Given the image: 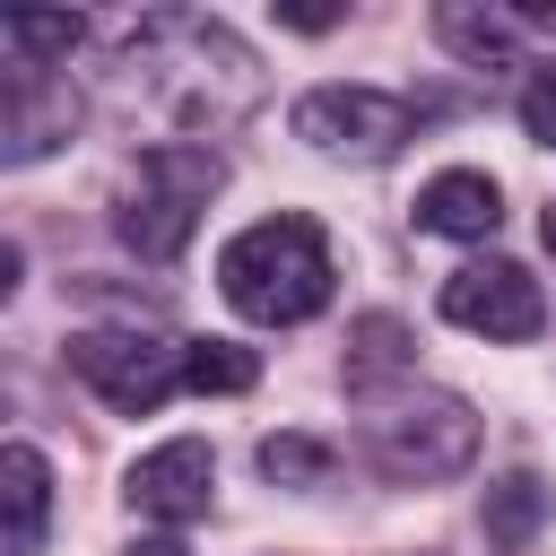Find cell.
Instances as JSON below:
<instances>
[{
    "label": "cell",
    "instance_id": "1",
    "mask_svg": "<svg viewBox=\"0 0 556 556\" xmlns=\"http://www.w3.org/2000/svg\"><path fill=\"white\" fill-rule=\"evenodd\" d=\"M330 278H339V269H330V235H321L304 208H278V217L226 235V252H217V295H226L243 321H261V330L313 321V313L330 304Z\"/></svg>",
    "mask_w": 556,
    "mask_h": 556
},
{
    "label": "cell",
    "instance_id": "2",
    "mask_svg": "<svg viewBox=\"0 0 556 556\" xmlns=\"http://www.w3.org/2000/svg\"><path fill=\"white\" fill-rule=\"evenodd\" d=\"M217 182H226V156H217V148H191V139L139 148V191H130V208H122V243H130L139 261H174V252L191 243L200 208L217 200Z\"/></svg>",
    "mask_w": 556,
    "mask_h": 556
},
{
    "label": "cell",
    "instance_id": "3",
    "mask_svg": "<svg viewBox=\"0 0 556 556\" xmlns=\"http://www.w3.org/2000/svg\"><path fill=\"white\" fill-rule=\"evenodd\" d=\"M287 122H295V139H304V148L348 156V165H382V156H400V139H408V104H400V96H382V87H348V78L304 87Z\"/></svg>",
    "mask_w": 556,
    "mask_h": 556
},
{
    "label": "cell",
    "instance_id": "4",
    "mask_svg": "<svg viewBox=\"0 0 556 556\" xmlns=\"http://www.w3.org/2000/svg\"><path fill=\"white\" fill-rule=\"evenodd\" d=\"M70 374H78L104 408L148 417V408H165V391L182 382V348L156 339V330H78V339H70Z\"/></svg>",
    "mask_w": 556,
    "mask_h": 556
},
{
    "label": "cell",
    "instance_id": "5",
    "mask_svg": "<svg viewBox=\"0 0 556 556\" xmlns=\"http://www.w3.org/2000/svg\"><path fill=\"white\" fill-rule=\"evenodd\" d=\"M469 452H478V417L452 391H426V400L374 417V460L391 478H452V469H469Z\"/></svg>",
    "mask_w": 556,
    "mask_h": 556
},
{
    "label": "cell",
    "instance_id": "6",
    "mask_svg": "<svg viewBox=\"0 0 556 556\" xmlns=\"http://www.w3.org/2000/svg\"><path fill=\"white\" fill-rule=\"evenodd\" d=\"M443 321L452 330H478V339H539L547 330V295L521 261H469L443 278Z\"/></svg>",
    "mask_w": 556,
    "mask_h": 556
},
{
    "label": "cell",
    "instance_id": "7",
    "mask_svg": "<svg viewBox=\"0 0 556 556\" xmlns=\"http://www.w3.org/2000/svg\"><path fill=\"white\" fill-rule=\"evenodd\" d=\"M122 495H130L148 521H200V513H208V495H217V460H208V443H200V434H174V443H156V452H139V460H130Z\"/></svg>",
    "mask_w": 556,
    "mask_h": 556
},
{
    "label": "cell",
    "instance_id": "8",
    "mask_svg": "<svg viewBox=\"0 0 556 556\" xmlns=\"http://www.w3.org/2000/svg\"><path fill=\"white\" fill-rule=\"evenodd\" d=\"M417 226H426V235H452V243H486V235L504 226V191H495V174H478V165H443V174L417 191Z\"/></svg>",
    "mask_w": 556,
    "mask_h": 556
},
{
    "label": "cell",
    "instance_id": "9",
    "mask_svg": "<svg viewBox=\"0 0 556 556\" xmlns=\"http://www.w3.org/2000/svg\"><path fill=\"white\" fill-rule=\"evenodd\" d=\"M43 521H52V460L35 443H9L0 452V539H9V556H35Z\"/></svg>",
    "mask_w": 556,
    "mask_h": 556
},
{
    "label": "cell",
    "instance_id": "10",
    "mask_svg": "<svg viewBox=\"0 0 556 556\" xmlns=\"http://www.w3.org/2000/svg\"><path fill=\"white\" fill-rule=\"evenodd\" d=\"M539 521H547V478L539 469H513V478L486 486V539L495 547H530Z\"/></svg>",
    "mask_w": 556,
    "mask_h": 556
},
{
    "label": "cell",
    "instance_id": "11",
    "mask_svg": "<svg viewBox=\"0 0 556 556\" xmlns=\"http://www.w3.org/2000/svg\"><path fill=\"white\" fill-rule=\"evenodd\" d=\"M0 35L26 52V78H35L43 61H70V52L87 43V17H78V9H9Z\"/></svg>",
    "mask_w": 556,
    "mask_h": 556
},
{
    "label": "cell",
    "instance_id": "12",
    "mask_svg": "<svg viewBox=\"0 0 556 556\" xmlns=\"http://www.w3.org/2000/svg\"><path fill=\"white\" fill-rule=\"evenodd\" d=\"M434 35L460 52V61H513L521 52V17H504V9H434Z\"/></svg>",
    "mask_w": 556,
    "mask_h": 556
},
{
    "label": "cell",
    "instance_id": "13",
    "mask_svg": "<svg viewBox=\"0 0 556 556\" xmlns=\"http://www.w3.org/2000/svg\"><path fill=\"white\" fill-rule=\"evenodd\" d=\"M182 382H191L200 400H235V391L261 382V356L235 348V339H191V348H182Z\"/></svg>",
    "mask_w": 556,
    "mask_h": 556
},
{
    "label": "cell",
    "instance_id": "14",
    "mask_svg": "<svg viewBox=\"0 0 556 556\" xmlns=\"http://www.w3.org/2000/svg\"><path fill=\"white\" fill-rule=\"evenodd\" d=\"M348 348H356V356H348V382H356V391H365V382H382V374H400V365H408V330H400V321H391V313H365V321H356V330H348Z\"/></svg>",
    "mask_w": 556,
    "mask_h": 556
},
{
    "label": "cell",
    "instance_id": "15",
    "mask_svg": "<svg viewBox=\"0 0 556 556\" xmlns=\"http://www.w3.org/2000/svg\"><path fill=\"white\" fill-rule=\"evenodd\" d=\"M70 122H78V104H35V96L17 87V96H9V156H17V165H26V156H43Z\"/></svg>",
    "mask_w": 556,
    "mask_h": 556
},
{
    "label": "cell",
    "instance_id": "16",
    "mask_svg": "<svg viewBox=\"0 0 556 556\" xmlns=\"http://www.w3.org/2000/svg\"><path fill=\"white\" fill-rule=\"evenodd\" d=\"M261 469H269L278 486H321V478H330V443H313V434H269V443H261Z\"/></svg>",
    "mask_w": 556,
    "mask_h": 556
},
{
    "label": "cell",
    "instance_id": "17",
    "mask_svg": "<svg viewBox=\"0 0 556 556\" xmlns=\"http://www.w3.org/2000/svg\"><path fill=\"white\" fill-rule=\"evenodd\" d=\"M521 130H530L539 148H556V70H539V78L521 87Z\"/></svg>",
    "mask_w": 556,
    "mask_h": 556
},
{
    "label": "cell",
    "instance_id": "18",
    "mask_svg": "<svg viewBox=\"0 0 556 556\" xmlns=\"http://www.w3.org/2000/svg\"><path fill=\"white\" fill-rule=\"evenodd\" d=\"M269 17H278L287 35H330L348 9H330V0H269Z\"/></svg>",
    "mask_w": 556,
    "mask_h": 556
},
{
    "label": "cell",
    "instance_id": "19",
    "mask_svg": "<svg viewBox=\"0 0 556 556\" xmlns=\"http://www.w3.org/2000/svg\"><path fill=\"white\" fill-rule=\"evenodd\" d=\"M122 556H182V547H174V539H130Z\"/></svg>",
    "mask_w": 556,
    "mask_h": 556
},
{
    "label": "cell",
    "instance_id": "20",
    "mask_svg": "<svg viewBox=\"0 0 556 556\" xmlns=\"http://www.w3.org/2000/svg\"><path fill=\"white\" fill-rule=\"evenodd\" d=\"M547 252H556V208H547Z\"/></svg>",
    "mask_w": 556,
    "mask_h": 556
}]
</instances>
